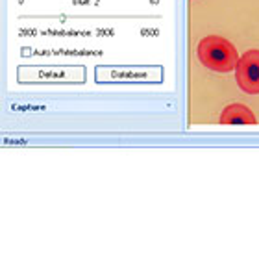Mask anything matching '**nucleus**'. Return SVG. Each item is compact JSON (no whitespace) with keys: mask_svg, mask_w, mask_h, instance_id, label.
<instances>
[{"mask_svg":"<svg viewBox=\"0 0 259 263\" xmlns=\"http://www.w3.org/2000/svg\"><path fill=\"white\" fill-rule=\"evenodd\" d=\"M198 60L202 65L215 72H230L235 71L239 63V54L235 47L228 39L221 35H207L198 43Z\"/></svg>","mask_w":259,"mask_h":263,"instance_id":"1","label":"nucleus"},{"mask_svg":"<svg viewBox=\"0 0 259 263\" xmlns=\"http://www.w3.org/2000/svg\"><path fill=\"white\" fill-rule=\"evenodd\" d=\"M235 78L241 91L248 95H259V50H248L239 58Z\"/></svg>","mask_w":259,"mask_h":263,"instance_id":"2","label":"nucleus"},{"mask_svg":"<svg viewBox=\"0 0 259 263\" xmlns=\"http://www.w3.org/2000/svg\"><path fill=\"white\" fill-rule=\"evenodd\" d=\"M222 124H255L257 119L245 104H230L221 115Z\"/></svg>","mask_w":259,"mask_h":263,"instance_id":"3","label":"nucleus"}]
</instances>
